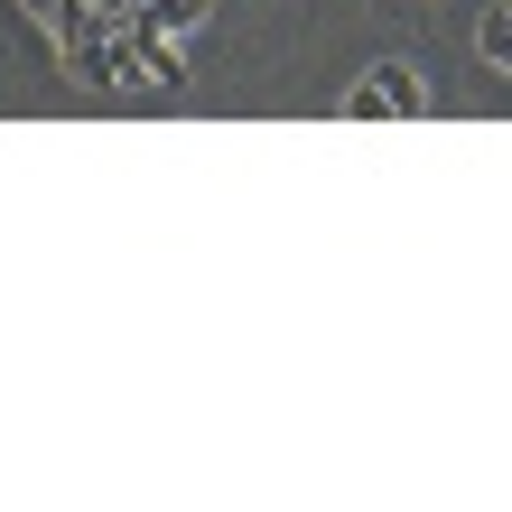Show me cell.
<instances>
[{
    "mask_svg": "<svg viewBox=\"0 0 512 512\" xmlns=\"http://www.w3.org/2000/svg\"><path fill=\"white\" fill-rule=\"evenodd\" d=\"M345 122H429V84H419L410 66H373L364 84H345Z\"/></svg>",
    "mask_w": 512,
    "mask_h": 512,
    "instance_id": "6da1fadb",
    "label": "cell"
},
{
    "mask_svg": "<svg viewBox=\"0 0 512 512\" xmlns=\"http://www.w3.org/2000/svg\"><path fill=\"white\" fill-rule=\"evenodd\" d=\"M122 47L140 56V75H149V84H159V94H177V84H187V66H177V38H159V28H149L140 10L122 19Z\"/></svg>",
    "mask_w": 512,
    "mask_h": 512,
    "instance_id": "7a4b0ae2",
    "label": "cell"
},
{
    "mask_svg": "<svg viewBox=\"0 0 512 512\" xmlns=\"http://www.w3.org/2000/svg\"><path fill=\"white\" fill-rule=\"evenodd\" d=\"M140 19L159 28V38H196V28L215 19V0H140Z\"/></svg>",
    "mask_w": 512,
    "mask_h": 512,
    "instance_id": "3957f363",
    "label": "cell"
},
{
    "mask_svg": "<svg viewBox=\"0 0 512 512\" xmlns=\"http://www.w3.org/2000/svg\"><path fill=\"white\" fill-rule=\"evenodd\" d=\"M475 47H485V66H512V0H494V10L475 19Z\"/></svg>",
    "mask_w": 512,
    "mask_h": 512,
    "instance_id": "277c9868",
    "label": "cell"
},
{
    "mask_svg": "<svg viewBox=\"0 0 512 512\" xmlns=\"http://www.w3.org/2000/svg\"><path fill=\"white\" fill-rule=\"evenodd\" d=\"M131 10H140V0H131Z\"/></svg>",
    "mask_w": 512,
    "mask_h": 512,
    "instance_id": "5b68a950",
    "label": "cell"
}]
</instances>
